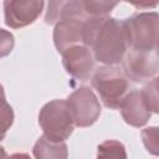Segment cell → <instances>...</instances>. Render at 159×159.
<instances>
[{
	"mask_svg": "<svg viewBox=\"0 0 159 159\" xmlns=\"http://www.w3.org/2000/svg\"><path fill=\"white\" fill-rule=\"evenodd\" d=\"M82 43L88 47L96 61L104 66H117L129 48L124 21L114 17H91L82 27Z\"/></svg>",
	"mask_w": 159,
	"mask_h": 159,
	"instance_id": "obj_1",
	"label": "cell"
},
{
	"mask_svg": "<svg viewBox=\"0 0 159 159\" xmlns=\"http://www.w3.org/2000/svg\"><path fill=\"white\" fill-rule=\"evenodd\" d=\"M91 82L103 104L112 109H118L129 93V80L124 71L117 66H101L96 68Z\"/></svg>",
	"mask_w": 159,
	"mask_h": 159,
	"instance_id": "obj_2",
	"label": "cell"
},
{
	"mask_svg": "<svg viewBox=\"0 0 159 159\" xmlns=\"http://www.w3.org/2000/svg\"><path fill=\"white\" fill-rule=\"evenodd\" d=\"M39 124L43 135L52 142H65L75 128V120L67 101L53 99L47 102L39 113Z\"/></svg>",
	"mask_w": 159,
	"mask_h": 159,
	"instance_id": "obj_3",
	"label": "cell"
},
{
	"mask_svg": "<svg viewBox=\"0 0 159 159\" xmlns=\"http://www.w3.org/2000/svg\"><path fill=\"white\" fill-rule=\"evenodd\" d=\"M129 48L157 51L159 47V14L138 12L124 20Z\"/></svg>",
	"mask_w": 159,
	"mask_h": 159,
	"instance_id": "obj_4",
	"label": "cell"
},
{
	"mask_svg": "<svg viewBox=\"0 0 159 159\" xmlns=\"http://www.w3.org/2000/svg\"><path fill=\"white\" fill-rule=\"evenodd\" d=\"M67 104L76 127L92 125L101 114V103L89 87H80L67 97Z\"/></svg>",
	"mask_w": 159,
	"mask_h": 159,
	"instance_id": "obj_5",
	"label": "cell"
},
{
	"mask_svg": "<svg viewBox=\"0 0 159 159\" xmlns=\"http://www.w3.org/2000/svg\"><path fill=\"white\" fill-rule=\"evenodd\" d=\"M123 71L133 82L149 81L159 72V55L157 51H139L128 48L122 61Z\"/></svg>",
	"mask_w": 159,
	"mask_h": 159,
	"instance_id": "obj_6",
	"label": "cell"
},
{
	"mask_svg": "<svg viewBox=\"0 0 159 159\" xmlns=\"http://www.w3.org/2000/svg\"><path fill=\"white\" fill-rule=\"evenodd\" d=\"M45 2L41 0H6L4 1L5 24L11 29L31 25L41 15Z\"/></svg>",
	"mask_w": 159,
	"mask_h": 159,
	"instance_id": "obj_7",
	"label": "cell"
},
{
	"mask_svg": "<svg viewBox=\"0 0 159 159\" xmlns=\"http://www.w3.org/2000/svg\"><path fill=\"white\" fill-rule=\"evenodd\" d=\"M92 51L84 45H76L62 52V65L66 72L78 81L92 78L96 71Z\"/></svg>",
	"mask_w": 159,
	"mask_h": 159,
	"instance_id": "obj_8",
	"label": "cell"
},
{
	"mask_svg": "<svg viewBox=\"0 0 159 159\" xmlns=\"http://www.w3.org/2000/svg\"><path fill=\"white\" fill-rule=\"evenodd\" d=\"M119 109L124 122L135 128L145 125L152 116V112L147 108L142 98L140 91H135V89L130 91L125 96Z\"/></svg>",
	"mask_w": 159,
	"mask_h": 159,
	"instance_id": "obj_9",
	"label": "cell"
},
{
	"mask_svg": "<svg viewBox=\"0 0 159 159\" xmlns=\"http://www.w3.org/2000/svg\"><path fill=\"white\" fill-rule=\"evenodd\" d=\"M82 21L78 20H61L53 29V43L58 52L82 42Z\"/></svg>",
	"mask_w": 159,
	"mask_h": 159,
	"instance_id": "obj_10",
	"label": "cell"
},
{
	"mask_svg": "<svg viewBox=\"0 0 159 159\" xmlns=\"http://www.w3.org/2000/svg\"><path fill=\"white\" fill-rule=\"evenodd\" d=\"M32 154L35 159H67L68 149L65 142H52L41 135L32 148Z\"/></svg>",
	"mask_w": 159,
	"mask_h": 159,
	"instance_id": "obj_11",
	"label": "cell"
},
{
	"mask_svg": "<svg viewBox=\"0 0 159 159\" xmlns=\"http://www.w3.org/2000/svg\"><path fill=\"white\" fill-rule=\"evenodd\" d=\"M142 98L152 113L159 114V76L153 77L140 89Z\"/></svg>",
	"mask_w": 159,
	"mask_h": 159,
	"instance_id": "obj_12",
	"label": "cell"
},
{
	"mask_svg": "<svg viewBox=\"0 0 159 159\" xmlns=\"http://www.w3.org/2000/svg\"><path fill=\"white\" fill-rule=\"evenodd\" d=\"M97 159H127L125 147L114 139L106 140L97 148Z\"/></svg>",
	"mask_w": 159,
	"mask_h": 159,
	"instance_id": "obj_13",
	"label": "cell"
},
{
	"mask_svg": "<svg viewBox=\"0 0 159 159\" xmlns=\"http://www.w3.org/2000/svg\"><path fill=\"white\" fill-rule=\"evenodd\" d=\"M117 5V1H83V7L88 19L108 16Z\"/></svg>",
	"mask_w": 159,
	"mask_h": 159,
	"instance_id": "obj_14",
	"label": "cell"
},
{
	"mask_svg": "<svg viewBox=\"0 0 159 159\" xmlns=\"http://www.w3.org/2000/svg\"><path fill=\"white\" fill-rule=\"evenodd\" d=\"M140 135L145 149L150 154L159 157V127H147L142 130Z\"/></svg>",
	"mask_w": 159,
	"mask_h": 159,
	"instance_id": "obj_15",
	"label": "cell"
},
{
	"mask_svg": "<svg viewBox=\"0 0 159 159\" xmlns=\"http://www.w3.org/2000/svg\"><path fill=\"white\" fill-rule=\"evenodd\" d=\"M61 5L62 1H50L48 2V9L46 11L45 20L47 24H57L60 20V11H61Z\"/></svg>",
	"mask_w": 159,
	"mask_h": 159,
	"instance_id": "obj_16",
	"label": "cell"
},
{
	"mask_svg": "<svg viewBox=\"0 0 159 159\" xmlns=\"http://www.w3.org/2000/svg\"><path fill=\"white\" fill-rule=\"evenodd\" d=\"M4 159H31V158L26 153H15V154H11V155H9L7 158H4Z\"/></svg>",
	"mask_w": 159,
	"mask_h": 159,
	"instance_id": "obj_17",
	"label": "cell"
},
{
	"mask_svg": "<svg viewBox=\"0 0 159 159\" xmlns=\"http://www.w3.org/2000/svg\"><path fill=\"white\" fill-rule=\"evenodd\" d=\"M157 52H158V55H159V47H158V50H157Z\"/></svg>",
	"mask_w": 159,
	"mask_h": 159,
	"instance_id": "obj_18",
	"label": "cell"
}]
</instances>
